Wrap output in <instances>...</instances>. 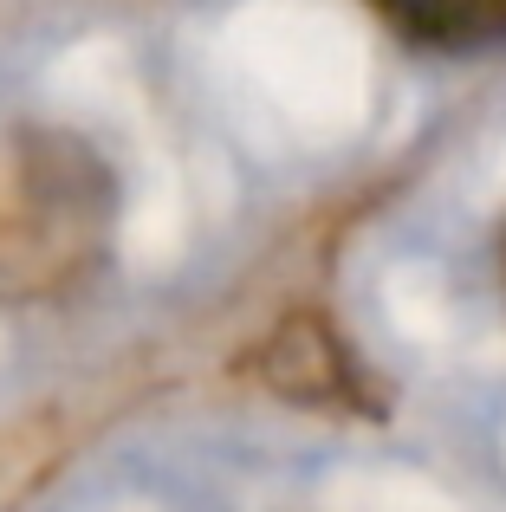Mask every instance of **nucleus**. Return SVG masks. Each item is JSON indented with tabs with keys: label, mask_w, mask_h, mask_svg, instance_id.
Segmentation results:
<instances>
[{
	"label": "nucleus",
	"mask_w": 506,
	"mask_h": 512,
	"mask_svg": "<svg viewBox=\"0 0 506 512\" xmlns=\"http://www.w3.org/2000/svg\"><path fill=\"white\" fill-rule=\"evenodd\" d=\"M117 175L59 124L0 130V305H59L111 266Z\"/></svg>",
	"instance_id": "nucleus-1"
},
{
	"label": "nucleus",
	"mask_w": 506,
	"mask_h": 512,
	"mask_svg": "<svg viewBox=\"0 0 506 512\" xmlns=\"http://www.w3.org/2000/svg\"><path fill=\"white\" fill-rule=\"evenodd\" d=\"M260 376L299 409H364V357L331 331L325 312H292L266 338Z\"/></svg>",
	"instance_id": "nucleus-2"
},
{
	"label": "nucleus",
	"mask_w": 506,
	"mask_h": 512,
	"mask_svg": "<svg viewBox=\"0 0 506 512\" xmlns=\"http://www.w3.org/2000/svg\"><path fill=\"white\" fill-rule=\"evenodd\" d=\"M364 7L416 52L474 59L506 46V0H364Z\"/></svg>",
	"instance_id": "nucleus-3"
},
{
	"label": "nucleus",
	"mask_w": 506,
	"mask_h": 512,
	"mask_svg": "<svg viewBox=\"0 0 506 512\" xmlns=\"http://www.w3.org/2000/svg\"><path fill=\"white\" fill-rule=\"evenodd\" d=\"M500 279H506V234H500Z\"/></svg>",
	"instance_id": "nucleus-4"
}]
</instances>
